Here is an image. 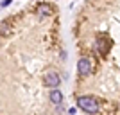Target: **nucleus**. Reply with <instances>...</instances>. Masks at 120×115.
<instances>
[{
  "label": "nucleus",
  "instance_id": "nucleus-1",
  "mask_svg": "<svg viewBox=\"0 0 120 115\" xmlns=\"http://www.w3.org/2000/svg\"><path fill=\"white\" fill-rule=\"evenodd\" d=\"M77 106H79L81 110L88 111V113H97L99 111V104H97V101L93 97H88V95H82L77 99Z\"/></svg>",
  "mask_w": 120,
  "mask_h": 115
},
{
  "label": "nucleus",
  "instance_id": "nucleus-2",
  "mask_svg": "<svg viewBox=\"0 0 120 115\" xmlns=\"http://www.w3.org/2000/svg\"><path fill=\"white\" fill-rule=\"evenodd\" d=\"M77 70H79L81 75H90L91 72V63L88 58H81L79 61H77Z\"/></svg>",
  "mask_w": 120,
  "mask_h": 115
},
{
  "label": "nucleus",
  "instance_id": "nucleus-3",
  "mask_svg": "<svg viewBox=\"0 0 120 115\" xmlns=\"http://www.w3.org/2000/svg\"><path fill=\"white\" fill-rule=\"evenodd\" d=\"M59 83H61V77L57 75V72H52V70H50V72L45 74V85L47 86H52L56 90V86H59Z\"/></svg>",
  "mask_w": 120,
  "mask_h": 115
},
{
  "label": "nucleus",
  "instance_id": "nucleus-4",
  "mask_svg": "<svg viewBox=\"0 0 120 115\" xmlns=\"http://www.w3.org/2000/svg\"><path fill=\"white\" fill-rule=\"evenodd\" d=\"M36 13H38L40 16H50L52 15V9H50L49 4H40L38 7H36Z\"/></svg>",
  "mask_w": 120,
  "mask_h": 115
},
{
  "label": "nucleus",
  "instance_id": "nucleus-5",
  "mask_svg": "<svg viewBox=\"0 0 120 115\" xmlns=\"http://www.w3.org/2000/svg\"><path fill=\"white\" fill-rule=\"evenodd\" d=\"M50 101L54 103V104H61V101H63V94L59 90H52L50 92Z\"/></svg>",
  "mask_w": 120,
  "mask_h": 115
},
{
  "label": "nucleus",
  "instance_id": "nucleus-6",
  "mask_svg": "<svg viewBox=\"0 0 120 115\" xmlns=\"http://www.w3.org/2000/svg\"><path fill=\"white\" fill-rule=\"evenodd\" d=\"M11 0H2V7H5V5H9Z\"/></svg>",
  "mask_w": 120,
  "mask_h": 115
}]
</instances>
